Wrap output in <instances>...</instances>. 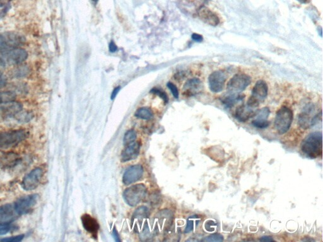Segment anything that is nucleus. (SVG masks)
I'll return each instance as SVG.
<instances>
[{
	"label": "nucleus",
	"mask_w": 323,
	"mask_h": 242,
	"mask_svg": "<svg viewBox=\"0 0 323 242\" xmlns=\"http://www.w3.org/2000/svg\"><path fill=\"white\" fill-rule=\"evenodd\" d=\"M323 134L322 132H311L303 140L301 150L309 158H316L322 155Z\"/></svg>",
	"instance_id": "obj_1"
},
{
	"label": "nucleus",
	"mask_w": 323,
	"mask_h": 242,
	"mask_svg": "<svg viewBox=\"0 0 323 242\" xmlns=\"http://www.w3.org/2000/svg\"><path fill=\"white\" fill-rule=\"evenodd\" d=\"M29 134L24 130L6 131L0 132V149L8 150L17 147L25 141Z\"/></svg>",
	"instance_id": "obj_2"
},
{
	"label": "nucleus",
	"mask_w": 323,
	"mask_h": 242,
	"mask_svg": "<svg viewBox=\"0 0 323 242\" xmlns=\"http://www.w3.org/2000/svg\"><path fill=\"white\" fill-rule=\"evenodd\" d=\"M294 119V113L290 108L283 106L277 111L275 119V127L279 134H283L289 130Z\"/></svg>",
	"instance_id": "obj_3"
},
{
	"label": "nucleus",
	"mask_w": 323,
	"mask_h": 242,
	"mask_svg": "<svg viewBox=\"0 0 323 242\" xmlns=\"http://www.w3.org/2000/svg\"><path fill=\"white\" fill-rule=\"evenodd\" d=\"M25 41V37L16 32L0 34V52L21 47Z\"/></svg>",
	"instance_id": "obj_4"
},
{
	"label": "nucleus",
	"mask_w": 323,
	"mask_h": 242,
	"mask_svg": "<svg viewBox=\"0 0 323 242\" xmlns=\"http://www.w3.org/2000/svg\"><path fill=\"white\" fill-rule=\"evenodd\" d=\"M147 192V188L143 184L132 185L124 191L123 198L129 206H136L145 198Z\"/></svg>",
	"instance_id": "obj_5"
},
{
	"label": "nucleus",
	"mask_w": 323,
	"mask_h": 242,
	"mask_svg": "<svg viewBox=\"0 0 323 242\" xmlns=\"http://www.w3.org/2000/svg\"><path fill=\"white\" fill-rule=\"evenodd\" d=\"M252 83V78L246 74H237L228 82L227 90L230 94H240Z\"/></svg>",
	"instance_id": "obj_6"
},
{
	"label": "nucleus",
	"mask_w": 323,
	"mask_h": 242,
	"mask_svg": "<svg viewBox=\"0 0 323 242\" xmlns=\"http://www.w3.org/2000/svg\"><path fill=\"white\" fill-rule=\"evenodd\" d=\"M29 56L28 52L21 48H15L9 51L1 52L0 57L3 59L6 65L18 66L25 62Z\"/></svg>",
	"instance_id": "obj_7"
},
{
	"label": "nucleus",
	"mask_w": 323,
	"mask_h": 242,
	"mask_svg": "<svg viewBox=\"0 0 323 242\" xmlns=\"http://www.w3.org/2000/svg\"><path fill=\"white\" fill-rule=\"evenodd\" d=\"M44 171L40 167L36 168L25 176L22 182V187L25 191H33L40 184Z\"/></svg>",
	"instance_id": "obj_8"
},
{
	"label": "nucleus",
	"mask_w": 323,
	"mask_h": 242,
	"mask_svg": "<svg viewBox=\"0 0 323 242\" xmlns=\"http://www.w3.org/2000/svg\"><path fill=\"white\" fill-rule=\"evenodd\" d=\"M23 110V104L15 100L0 104V121L15 117Z\"/></svg>",
	"instance_id": "obj_9"
},
{
	"label": "nucleus",
	"mask_w": 323,
	"mask_h": 242,
	"mask_svg": "<svg viewBox=\"0 0 323 242\" xmlns=\"http://www.w3.org/2000/svg\"><path fill=\"white\" fill-rule=\"evenodd\" d=\"M38 199L39 196L37 195H30L19 198L14 204L15 211L19 216L29 213L36 204Z\"/></svg>",
	"instance_id": "obj_10"
},
{
	"label": "nucleus",
	"mask_w": 323,
	"mask_h": 242,
	"mask_svg": "<svg viewBox=\"0 0 323 242\" xmlns=\"http://www.w3.org/2000/svg\"><path fill=\"white\" fill-rule=\"evenodd\" d=\"M228 75L226 72L218 70L213 72L208 78L209 90L213 93L221 92L224 90Z\"/></svg>",
	"instance_id": "obj_11"
},
{
	"label": "nucleus",
	"mask_w": 323,
	"mask_h": 242,
	"mask_svg": "<svg viewBox=\"0 0 323 242\" xmlns=\"http://www.w3.org/2000/svg\"><path fill=\"white\" fill-rule=\"evenodd\" d=\"M143 174V168L139 165H133L124 172L123 182L124 184L129 185L137 182L141 177Z\"/></svg>",
	"instance_id": "obj_12"
},
{
	"label": "nucleus",
	"mask_w": 323,
	"mask_h": 242,
	"mask_svg": "<svg viewBox=\"0 0 323 242\" xmlns=\"http://www.w3.org/2000/svg\"><path fill=\"white\" fill-rule=\"evenodd\" d=\"M19 217L14 204H6L0 206V224H10Z\"/></svg>",
	"instance_id": "obj_13"
},
{
	"label": "nucleus",
	"mask_w": 323,
	"mask_h": 242,
	"mask_svg": "<svg viewBox=\"0 0 323 242\" xmlns=\"http://www.w3.org/2000/svg\"><path fill=\"white\" fill-rule=\"evenodd\" d=\"M203 83L199 78H191L185 83L183 87V94L186 96H193L202 90Z\"/></svg>",
	"instance_id": "obj_14"
},
{
	"label": "nucleus",
	"mask_w": 323,
	"mask_h": 242,
	"mask_svg": "<svg viewBox=\"0 0 323 242\" xmlns=\"http://www.w3.org/2000/svg\"><path fill=\"white\" fill-rule=\"evenodd\" d=\"M314 110H315V108H314V105L309 104L305 107L304 111L298 115V124L301 128L304 130L311 128V121L313 117H311V115L313 114Z\"/></svg>",
	"instance_id": "obj_15"
},
{
	"label": "nucleus",
	"mask_w": 323,
	"mask_h": 242,
	"mask_svg": "<svg viewBox=\"0 0 323 242\" xmlns=\"http://www.w3.org/2000/svg\"><path fill=\"white\" fill-rule=\"evenodd\" d=\"M21 161V156L14 152H0V167L16 166Z\"/></svg>",
	"instance_id": "obj_16"
},
{
	"label": "nucleus",
	"mask_w": 323,
	"mask_h": 242,
	"mask_svg": "<svg viewBox=\"0 0 323 242\" xmlns=\"http://www.w3.org/2000/svg\"><path fill=\"white\" fill-rule=\"evenodd\" d=\"M198 16L205 23L211 26H217L220 23L218 15L207 7H202L198 11Z\"/></svg>",
	"instance_id": "obj_17"
},
{
	"label": "nucleus",
	"mask_w": 323,
	"mask_h": 242,
	"mask_svg": "<svg viewBox=\"0 0 323 242\" xmlns=\"http://www.w3.org/2000/svg\"><path fill=\"white\" fill-rule=\"evenodd\" d=\"M140 150V144L138 142H133L127 145L121 154L122 162L135 160L139 155Z\"/></svg>",
	"instance_id": "obj_18"
},
{
	"label": "nucleus",
	"mask_w": 323,
	"mask_h": 242,
	"mask_svg": "<svg viewBox=\"0 0 323 242\" xmlns=\"http://www.w3.org/2000/svg\"><path fill=\"white\" fill-rule=\"evenodd\" d=\"M268 87L265 80H258L253 87L252 95L253 97L259 102H263L267 97Z\"/></svg>",
	"instance_id": "obj_19"
},
{
	"label": "nucleus",
	"mask_w": 323,
	"mask_h": 242,
	"mask_svg": "<svg viewBox=\"0 0 323 242\" xmlns=\"http://www.w3.org/2000/svg\"><path fill=\"white\" fill-rule=\"evenodd\" d=\"M256 110L246 105H241L235 110V117L239 122H246L254 117Z\"/></svg>",
	"instance_id": "obj_20"
},
{
	"label": "nucleus",
	"mask_w": 323,
	"mask_h": 242,
	"mask_svg": "<svg viewBox=\"0 0 323 242\" xmlns=\"http://www.w3.org/2000/svg\"><path fill=\"white\" fill-rule=\"evenodd\" d=\"M82 222L83 226L87 232L92 233L93 235H97L99 229V224L97 220L92 217L91 215L86 214L82 217Z\"/></svg>",
	"instance_id": "obj_21"
},
{
	"label": "nucleus",
	"mask_w": 323,
	"mask_h": 242,
	"mask_svg": "<svg viewBox=\"0 0 323 242\" xmlns=\"http://www.w3.org/2000/svg\"><path fill=\"white\" fill-rule=\"evenodd\" d=\"M149 216V211L147 207L141 206L137 208L133 213L132 223L135 228L142 224L143 221L147 219Z\"/></svg>",
	"instance_id": "obj_22"
},
{
	"label": "nucleus",
	"mask_w": 323,
	"mask_h": 242,
	"mask_svg": "<svg viewBox=\"0 0 323 242\" xmlns=\"http://www.w3.org/2000/svg\"><path fill=\"white\" fill-rule=\"evenodd\" d=\"M245 96L241 94H230L229 93L228 95L225 97L222 100V103L228 108H232L237 102L242 101L244 99Z\"/></svg>",
	"instance_id": "obj_23"
},
{
	"label": "nucleus",
	"mask_w": 323,
	"mask_h": 242,
	"mask_svg": "<svg viewBox=\"0 0 323 242\" xmlns=\"http://www.w3.org/2000/svg\"><path fill=\"white\" fill-rule=\"evenodd\" d=\"M30 67L26 65H20L12 72V76L15 78H25L29 75Z\"/></svg>",
	"instance_id": "obj_24"
},
{
	"label": "nucleus",
	"mask_w": 323,
	"mask_h": 242,
	"mask_svg": "<svg viewBox=\"0 0 323 242\" xmlns=\"http://www.w3.org/2000/svg\"><path fill=\"white\" fill-rule=\"evenodd\" d=\"M135 116L143 120H150L154 116V113L148 108H139L135 112Z\"/></svg>",
	"instance_id": "obj_25"
},
{
	"label": "nucleus",
	"mask_w": 323,
	"mask_h": 242,
	"mask_svg": "<svg viewBox=\"0 0 323 242\" xmlns=\"http://www.w3.org/2000/svg\"><path fill=\"white\" fill-rule=\"evenodd\" d=\"M16 93L14 91H0V104L15 100L16 99Z\"/></svg>",
	"instance_id": "obj_26"
},
{
	"label": "nucleus",
	"mask_w": 323,
	"mask_h": 242,
	"mask_svg": "<svg viewBox=\"0 0 323 242\" xmlns=\"http://www.w3.org/2000/svg\"><path fill=\"white\" fill-rule=\"evenodd\" d=\"M270 114V109L265 107L261 109V110H257L255 112L254 117L253 118L254 119H258V120H268V117H269Z\"/></svg>",
	"instance_id": "obj_27"
},
{
	"label": "nucleus",
	"mask_w": 323,
	"mask_h": 242,
	"mask_svg": "<svg viewBox=\"0 0 323 242\" xmlns=\"http://www.w3.org/2000/svg\"><path fill=\"white\" fill-rule=\"evenodd\" d=\"M137 139V133L134 130H130L125 133L124 136V145L127 146L134 142Z\"/></svg>",
	"instance_id": "obj_28"
},
{
	"label": "nucleus",
	"mask_w": 323,
	"mask_h": 242,
	"mask_svg": "<svg viewBox=\"0 0 323 242\" xmlns=\"http://www.w3.org/2000/svg\"><path fill=\"white\" fill-rule=\"evenodd\" d=\"M252 124L255 128L265 129L270 126V123L268 120L253 119Z\"/></svg>",
	"instance_id": "obj_29"
},
{
	"label": "nucleus",
	"mask_w": 323,
	"mask_h": 242,
	"mask_svg": "<svg viewBox=\"0 0 323 242\" xmlns=\"http://www.w3.org/2000/svg\"><path fill=\"white\" fill-rule=\"evenodd\" d=\"M224 241V237L222 235L219 233H213L212 235H209L208 237L205 238V242H220Z\"/></svg>",
	"instance_id": "obj_30"
},
{
	"label": "nucleus",
	"mask_w": 323,
	"mask_h": 242,
	"mask_svg": "<svg viewBox=\"0 0 323 242\" xmlns=\"http://www.w3.org/2000/svg\"><path fill=\"white\" fill-rule=\"evenodd\" d=\"M216 226H217V223L215 221H213V220H209L205 222V228L207 232H214L215 230Z\"/></svg>",
	"instance_id": "obj_31"
},
{
	"label": "nucleus",
	"mask_w": 323,
	"mask_h": 242,
	"mask_svg": "<svg viewBox=\"0 0 323 242\" xmlns=\"http://www.w3.org/2000/svg\"><path fill=\"white\" fill-rule=\"evenodd\" d=\"M14 226L10 224H0V235H5L10 232Z\"/></svg>",
	"instance_id": "obj_32"
},
{
	"label": "nucleus",
	"mask_w": 323,
	"mask_h": 242,
	"mask_svg": "<svg viewBox=\"0 0 323 242\" xmlns=\"http://www.w3.org/2000/svg\"><path fill=\"white\" fill-rule=\"evenodd\" d=\"M9 8L10 6L8 4L0 2V20L5 17Z\"/></svg>",
	"instance_id": "obj_33"
},
{
	"label": "nucleus",
	"mask_w": 323,
	"mask_h": 242,
	"mask_svg": "<svg viewBox=\"0 0 323 242\" xmlns=\"http://www.w3.org/2000/svg\"><path fill=\"white\" fill-rule=\"evenodd\" d=\"M151 92L158 95L159 97H161L162 99L165 102H168L169 101V99H168L167 95L166 93L163 92V91L159 90V89L154 88L151 91Z\"/></svg>",
	"instance_id": "obj_34"
},
{
	"label": "nucleus",
	"mask_w": 323,
	"mask_h": 242,
	"mask_svg": "<svg viewBox=\"0 0 323 242\" xmlns=\"http://www.w3.org/2000/svg\"><path fill=\"white\" fill-rule=\"evenodd\" d=\"M24 237L23 235H17V236L5 238L0 240V241L4 242H19L23 241Z\"/></svg>",
	"instance_id": "obj_35"
},
{
	"label": "nucleus",
	"mask_w": 323,
	"mask_h": 242,
	"mask_svg": "<svg viewBox=\"0 0 323 242\" xmlns=\"http://www.w3.org/2000/svg\"><path fill=\"white\" fill-rule=\"evenodd\" d=\"M167 87L168 88L170 89V90H171L172 95H173L174 97L176 98V99H178L179 97V91L178 88H177V87L174 85V84H172L171 82L168 83L167 84Z\"/></svg>",
	"instance_id": "obj_36"
},
{
	"label": "nucleus",
	"mask_w": 323,
	"mask_h": 242,
	"mask_svg": "<svg viewBox=\"0 0 323 242\" xmlns=\"http://www.w3.org/2000/svg\"><path fill=\"white\" fill-rule=\"evenodd\" d=\"M7 77L3 72L0 71V89L5 88L6 85H7Z\"/></svg>",
	"instance_id": "obj_37"
},
{
	"label": "nucleus",
	"mask_w": 323,
	"mask_h": 242,
	"mask_svg": "<svg viewBox=\"0 0 323 242\" xmlns=\"http://www.w3.org/2000/svg\"><path fill=\"white\" fill-rule=\"evenodd\" d=\"M193 227H194V222L193 220L189 219L188 221H187V226L186 227H185V232L189 233L191 232V231L193 230Z\"/></svg>",
	"instance_id": "obj_38"
},
{
	"label": "nucleus",
	"mask_w": 323,
	"mask_h": 242,
	"mask_svg": "<svg viewBox=\"0 0 323 242\" xmlns=\"http://www.w3.org/2000/svg\"><path fill=\"white\" fill-rule=\"evenodd\" d=\"M191 38L193 41H195L196 42L198 43L202 42L203 40H204V38H203L202 35L196 33L192 35Z\"/></svg>",
	"instance_id": "obj_39"
},
{
	"label": "nucleus",
	"mask_w": 323,
	"mask_h": 242,
	"mask_svg": "<svg viewBox=\"0 0 323 242\" xmlns=\"http://www.w3.org/2000/svg\"><path fill=\"white\" fill-rule=\"evenodd\" d=\"M109 47H110V51L112 52H114L117 51V47L116 46V45L115 44V43L114 42H111L110 44V45H109Z\"/></svg>",
	"instance_id": "obj_40"
},
{
	"label": "nucleus",
	"mask_w": 323,
	"mask_h": 242,
	"mask_svg": "<svg viewBox=\"0 0 323 242\" xmlns=\"http://www.w3.org/2000/svg\"><path fill=\"white\" fill-rule=\"evenodd\" d=\"M113 237H114L115 241L116 242H121V240L119 239V235L118 233H117V230H115V228L113 229Z\"/></svg>",
	"instance_id": "obj_41"
},
{
	"label": "nucleus",
	"mask_w": 323,
	"mask_h": 242,
	"mask_svg": "<svg viewBox=\"0 0 323 242\" xmlns=\"http://www.w3.org/2000/svg\"><path fill=\"white\" fill-rule=\"evenodd\" d=\"M259 241L261 242H273L274 241V240L271 237L264 236L261 237V239H259Z\"/></svg>",
	"instance_id": "obj_42"
},
{
	"label": "nucleus",
	"mask_w": 323,
	"mask_h": 242,
	"mask_svg": "<svg viewBox=\"0 0 323 242\" xmlns=\"http://www.w3.org/2000/svg\"><path fill=\"white\" fill-rule=\"evenodd\" d=\"M119 89L120 87H116V88H115V90H113L112 95H111V99L113 100L115 99V96L117 95V93L119 92Z\"/></svg>",
	"instance_id": "obj_43"
},
{
	"label": "nucleus",
	"mask_w": 323,
	"mask_h": 242,
	"mask_svg": "<svg viewBox=\"0 0 323 242\" xmlns=\"http://www.w3.org/2000/svg\"><path fill=\"white\" fill-rule=\"evenodd\" d=\"M6 66L5 62L1 57H0V67H5Z\"/></svg>",
	"instance_id": "obj_44"
},
{
	"label": "nucleus",
	"mask_w": 323,
	"mask_h": 242,
	"mask_svg": "<svg viewBox=\"0 0 323 242\" xmlns=\"http://www.w3.org/2000/svg\"><path fill=\"white\" fill-rule=\"evenodd\" d=\"M298 1L300 3L306 4L309 3L310 0H298Z\"/></svg>",
	"instance_id": "obj_45"
},
{
	"label": "nucleus",
	"mask_w": 323,
	"mask_h": 242,
	"mask_svg": "<svg viewBox=\"0 0 323 242\" xmlns=\"http://www.w3.org/2000/svg\"><path fill=\"white\" fill-rule=\"evenodd\" d=\"M91 1H92L93 3L96 4L99 0H91Z\"/></svg>",
	"instance_id": "obj_46"
}]
</instances>
